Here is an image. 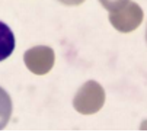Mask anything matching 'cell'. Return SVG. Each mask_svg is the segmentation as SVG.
Instances as JSON below:
<instances>
[{"mask_svg": "<svg viewBox=\"0 0 147 132\" xmlns=\"http://www.w3.org/2000/svg\"><path fill=\"white\" fill-rule=\"evenodd\" d=\"M105 103V92L102 86L93 80L85 83L74 96L73 106L79 113L92 115L96 113Z\"/></svg>", "mask_w": 147, "mask_h": 132, "instance_id": "1", "label": "cell"}, {"mask_svg": "<svg viewBox=\"0 0 147 132\" xmlns=\"http://www.w3.org/2000/svg\"><path fill=\"white\" fill-rule=\"evenodd\" d=\"M109 22H111V25L119 32H124V34L133 32L143 22V10L137 3L128 2L122 7H119L118 10L111 12Z\"/></svg>", "mask_w": 147, "mask_h": 132, "instance_id": "2", "label": "cell"}, {"mask_svg": "<svg viewBox=\"0 0 147 132\" xmlns=\"http://www.w3.org/2000/svg\"><path fill=\"white\" fill-rule=\"evenodd\" d=\"M24 61L29 71H32L34 74H38V76H42V74H47L53 68L55 55L50 47L38 45L25 52Z\"/></svg>", "mask_w": 147, "mask_h": 132, "instance_id": "3", "label": "cell"}, {"mask_svg": "<svg viewBox=\"0 0 147 132\" xmlns=\"http://www.w3.org/2000/svg\"><path fill=\"white\" fill-rule=\"evenodd\" d=\"M13 50H15V35L5 22H0V61L9 58Z\"/></svg>", "mask_w": 147, "mask_h": 132, "instance_id": "4", "label": "cell"}, {"mask_svg": "<svg viewBox=\"0 0 147 132\" xmlns=\"http://www.w3.org/2000/svg\"><path fill=\"white\" fill-rule=\"evenodd\" d=\"M12 116V99L9 93L0 87V129H3Z\"/></svg>", "mask_w": 147, "mask_h": 132, "instance_id": "5", "label": "cell"}, {"mask_svg": "<svg viewBox=\"0 0 147 132\" xmlns=\"http://www.w3.org/2000/svg\"><path fill=\"white\" fill-rule=\"evenodd\" d=\"M130 0H99V3L109 12H115L119 7H122L125 3H128Z\"/></svg>", "mask_w": 147, "mask_h": 132, "instance_id": "6", "label": "cell"}, {"mask_svg": "<svg viewBox=\"0 0 147 132\" xmlns=\"http://www.w3.org/2000/svg\"><path fill=\"white\" fill-rule=\"evenodd\" d=\"M58 2L63 5H67V6H77V5H82L85 0H58Z\"/></svg>", "mask_w": 147, "mask_h": 132, "instance_id": "7", "label": "cell"}, {"mask_svg": "<svg viewBox=\"0 0 147 132\" xmlns=\"http://www.w3.org/2000/svg\"><path fill=\"white\" fill-rule=\"evenodd\" d=\"M146 39H147V31H146Z\"/></svg>", "mask_w": 147, "mask_h": 132, "instance_id": "8", "label": "cell"}]
</instances>
